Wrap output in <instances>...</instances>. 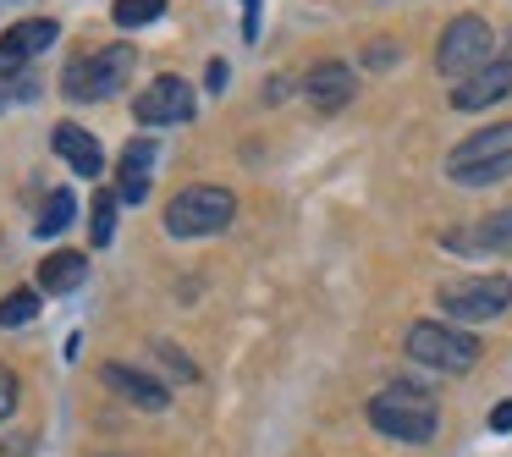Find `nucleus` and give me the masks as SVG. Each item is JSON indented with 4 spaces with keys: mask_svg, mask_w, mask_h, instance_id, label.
<instances>
[{
    "mask_svg": "<svg viewBox=\"0 0 512 457\" xmlns=\"http://www.w3.org/2000/svg\"><path fill=\"white\" fill-rule=\"evenodd\" d=\"M61 39V28L50 23V17H23V23H12L6 34H0V78H12V72H23L34 56H45L50 45Z\"/></svg>",
    "mask_w": 512,
    "mask_h": 457,
    "instance_id": "6e6552de",
    "label": "nucleus"
},
{
    "mask_svg": "<svg viewBox=\"0 0 512 457\" xmlns=\"http://www.w3.org/2000/svg\"><path fill=\"white\" fill-rule=\"evenodd\" d=\"M17 391H23V386H17V369H6V364H0V424L12 419V408H17Z\"/></svg>",
    "mask_w": 512,
    "mask_h": 457,
    "instance_id": "4be33fe9",
    "label": "nucleus"
},
{
    "mask_svg": "<svg viewBox=\"0 0 512 457\" xmlns=\"http://www.w3.org/2000/svg\"><path fill=\"white\" fill-rule=\"evenodd\" d=\"M160 12H166V0H116V28H149L160 23Z\"/></svg>",
    "mask_w": 512,
    "mask_h": 457,
    "instance_id": "6ab92c4d",
    "label": "nucleus"
},
{
    "mask_svg": "<svg viewBox=\"0 0 512 457\" xmlns=\"http://www.w3.org/2000/svg\"><path fill=\"white\" fill-rule=\"evenodd\" d=\"M116 210H122V199H116V193H94V204H89V237H94V248H105L116 237Z\"/></svg>",
    "mask_w": 512,
    "mask_h": 457,
    "instance_id": "a211bd4d",
    "label": "nucleus"
},
{
    "mask_svg": "<svg viewBox=\"0 0 512 457\" xmlns=\"http://www.w3.org/2000/svg\"><path fill=\"white\" fill-rule=\"evenodd\" d=\"M369 424H375L380 435H391V441L424 446V441H435L441 402H435L424 386L397 380V386H386V391H375V397H369Z\"/></svg>",
    "mask_w": 512,
    "mask_h": 457,
    "instance_id": "f257e3e1",
    "label": "nucleus"
},
{
    "mask_svg": "<svg viewBox=\"0 0 512 457\" xmlns=\"http://www.w3.org/2000/svg\"><path fill=\"white\" fill-rule=\"evenodd\" d=\"M446 177H452L457 188H496V182H507L512 177V122L468 133L463 144L446 155Z\"/></svg>",
    "mask_w": 512,
    "mask_h": 457,
    "instance_id": "f03ea898",
    "label": "nucleus"
},
{
    "mask_svg": "<svg viewBox=\"0 0 512 457\" xmlns=\"http://www.w3.org/2000/svg\"><path fill=\"white\" fill-rule=\"evenodd\" d=\"M507 94H512V56H501V61H490L485 72H474V78L457 83L452 105H457V111H485V105L507 100Z\"/></svg>",
    "mask_w": 512,
    "mask_h": 457,
    "instance_id": "9b49d317",
    "label": "nucleus"
},
{
    "mask_svg": "<svg viewBox=\"0 0 512 457\" xmlns=\"http://www.w3.org/2000/svg\"><path fill=\"white\" fill-rule=\"evenodd\" d=\"M100 386H111L122 402H133V408H144V413H166L171 408V391L160 386L155 375L133 369V364H100Z\"/></svg>",
    "mask_w": 512,
    "mask_h": 457,
    "instance_id": "9d476101",
    "label": "nucleus"
},
{
    "mask_svg": "<svg viewBox=\"0 0 512 457\" xmlns=\"http://www.w3.org/2000/svg\"><path fill=\"white\" fill-rule=\"evenodd\" d=\"M193 111H199V105H193V89L177 78V72L155 78V83H149V89L133 100V116H138L144 127H177V122H193Z\"/></svg>",
    "mask_w": 512,
    "mask_h": 457,
    "instance_id": "0eeeda50",
    "label": "nucleus"
},
{
    "mask_svg": "<svg viewBox=\"0 0 512 457\" xmlns=\"http://www.w3.org/2000/svg\"><path fill=\"white\" fill-rule=\"evenodd\" d=\"M72 215H78V199H72V188H56L45 199V215H39V237H61L72 226Z\"/></svg>",
    "mask_w": 512,
    "mask_h": 457,
    "instance_id": "f3484780",
    "label": "nucleus"
},
{
    "mask_svg": "<svg viewBox=\"0 0 512 457\" xmlns=\"http://www.w3.org/2000/svg\"><path fill=\"white\" fill-rule=\"evenodd\" d=\"M408 358L424 369H441V375H463V369L479 364V342L446 320H413L408 325Z\"/></svg>",
    "mask_w": 512,
    "mask_h": 457,
    "instance_id": "39448f33",
    "label": "nucleus"
},
{
    "mask_svg": "<svg viewBox=\"0 0 512 457\" xmlns=\"http://www.w3.org/2000/svg\"><path fill=\"white\" fill-rule=\"evenodd\" d=\"M155 358H160V364H166L177 380H199V369H193V358L182 353V347H171V342H155Z\"/></svg>",
    "mask_w": 512,
    "mask_h": 457,
    "instance_id": "412c9836",
    "label": "nucleus"
},
{
    "mask_svg": "<svg viewBox=\"0 0 512 457\" xmlns=\"http://www.w3.org/2000/svg\"><path fill=\"white\" fill-rule=\"evenodd\" d=\"M490 56H496V34H490L485 17L463 12V17H452V23L441 28V45H435V67H441V78L463 83V78H474V72H485Z\"/></svg>",
    "mask_w": 512,
    "mask_h": 457,
    "instance_id": "7ed1b4c3",
    "label": "nucleus"
},
{
    "mask_svg": "<svg viewBox=\"0 0 512 457\" xmlns=\"http://www.w3.org/2000/svg\"><path fill=\"white\" fill-rule=\"evenodd\" d=\"M83 276H89V254H72V248H61V254L39 259V287H45V292H78Z\"/></svg>",
    "mask_w": 512,
    "mask_h": 457,
    "instance_id": "dca6fc26",
    "label": "nucleus"
},
{
    "mask_svg": "<svg viewBox=\"0 0 512 457\" xmlns=\"http://www.w3.org/2000/svg\"><path fill=\"white\" fill-rule=\"evenodd\" d=\"M435 303H441L446 320L479 325V320H496V314L512 309V281L507 276H457V281H441Z\"/></svg>",
    "mask_w": 512,
    "mask_h": 457,
    "instance_id": "423d86ee",
    "label": "nucleus"
},
{
    "mask_svg": "<svg viewBox=\"0 0 512 457\" xmlns=\"http://www.w3.org/2000/svg\"><path fill=\"white\" fill-rule=\"evenodd\" d=\"M490 430H496V435H507V430H512V402H501V408H490Z\"/></svg>",
    "mask_w": 512,
    "mask_h": 457,
    "instance_id": "5701e85b",
    "label": "nucleus"
},
{
    "mask_svg": "<svg viewBox=\"0 0 512 457\" xmlns=\"http://www.w3.org/2000/svg\"><path fill=\"white\" fill-rule=\"evenodd\" d=\"M133 61H138L133 45L94 50V56L83 61V94H89V100H111V94H122V83H133Z\"/></svg>",
    "mask_w": 512,
    "mask_h": 457,
    "instance_id": "1a4fd4ad",
    "label": "nucleus"
},
{
    "mask_svg": "<svg viewBox=\"0 0 512 457\" xmlns=\"http://www.w3.org/2000/svg\"><path fill=\"white\" fill-rule=\"evenodd\" d=\"M50 144H56V155L67 160V166L78 171V177H100V171H105V149H100V138L83 133L78 122H61Z\"/></svg>",
    "mask_w": 512,
    "mask_h": 457,
    "instance_id": "ddd939ff",
    "label": "nucleus"
},
{
    "mask_svg": "<svg viewBox=\"0 0 512 457\" xmlns=\"http://www.w3.org/2000/svg\"><path fill=\"white\" fill-rule=\"evenodd\" d=\"M160 160V149L149 144V138H138V144L122 149V177H116V199L122 204H144L149 193V166Z\"/></svg>",
    "mask_w": 512,
    "mask_h": 457,
    "instance_id": "2eb2a0df",
    "label": "nucleus"
},
{
    "mask_svg": "<svg viewBox=\"0 0 512 457\" xmlns=\"http://www.w3.org/2000/svg\"><path fill=\"white\" fill-rule=\"evenodd\" d=\"M226 78H232V72H226V61H210V89H215V94L226 89Z\"/></svg>",
    "mask_w": 512,
    "mask_h": 457,
    "instance_id": "393cba45",
    "label": "nucleus"
},
{
    "mask_svg": "<svg viewBox=\"0 0 512 457\" xmlns=\"http://www.w3.org/2000/svg\"><path fill=\"white\" fill-rule=\"evenodd\" d=\"M237 215L232 188H215V182H199V188H182L177 199L166 204V232L171 237H215L226 232Z\"/></svg>",
    "mask_w": 512,
    "mask_h": 457,
    "instance_id": "20e7f679",
    "label": "nucleus"
},
{
    "mask_svg": "<svg viewBox=\"0 0 512 457\" xmlns=\"http://www.w3.org/2000/svg\"><path fill=\"white\" fill-rule=\"evenodd\" d=\"M34 314H39V298H34V292H6V298H0V325H28V320H34Z\"/></svg>",
    "mask_w": 512,
    "mask_h": 457,
    "instance_id": "aec40b11",
    "label": "nucleus"
},
{
    "mask_svg": "<svg viewBox=\"0 0 512 457\" xmlns=\"http://www.w3.org/2000/svg\"><path fill=\"white\" fill-rule=\"evenodd\" d=\"M391 56H397L391 45H369V67H391Z\"/></svg>",
    "mask_w": 512,
    "mask_h": 457,
    "instance_id": "b1692460",
    "label": "nucleus"
},
{
    "mask_svg": "<svg viewBox=\"0 0 512 457\" xmlns=\"http://www.w3.org/2000/svg\"><path fill=\"white\" fill-rule=\"evenodd\" d=\"M303 94H309L314 111H342V105L353 100V67H347V61H320V67H309V78H303Z\"/></svg>",
    "mask_w": 512,
    "mask_h": 457,
    "instance_id": "f8f14e48",
    "label": "nucleus"
},
{
    "mask_svg": "<svg viewBox=\"0 0 512 457\" xmlns=\"http://www.w3.org/2000/svg\"><path fill=\"white\" fill-rule=\"evenodd\" d=\"M446 248H490V254H507L512 259V204L496 215H485L479 226H468V232H446L441 237Z\"/></svg>",
    "mask_w": 512,
    "mask_h": 457,
    "instance_id": "4468645a",
    "label": "nucleus"
}]
</instances>
